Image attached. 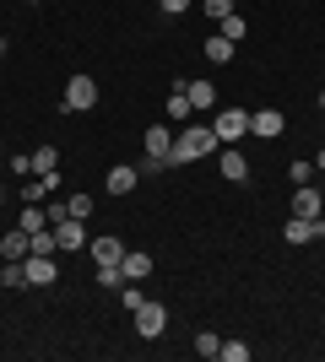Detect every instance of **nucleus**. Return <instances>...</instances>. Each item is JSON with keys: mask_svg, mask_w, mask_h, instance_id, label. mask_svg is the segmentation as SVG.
Listing matches in <instances>:
<instances>
[{"mask_svg": "<svg viewBox=\"0 0 325 362\" xmlns=\"http://www.w3.org/2000/svg\"><path fill=\"white\" fill-rule=\"evenodd\" d=\"M217 130L212 124H179L173 130V151H169V168H185V163H201V157H217Z\"/></svg>", "mask_w": 325, "mask_h": 362, "instance_id": "nucleus-1", "label": "nucleus"}, {"mask_svg": "<svg viewBox=\"0 0 325 362\" xmlns=\"http://www.w3.org/2000/svg\"><path fill=\"white\" fill-rule=\"evenodd\" d=\"M60 108H65V114H87V108H98V81H93V76H71Z\"/></svg>", "mask_w": 325, "mask_h": 362, "instance_id": "nucleus-2", "label": "nucleus"}, {"mask_svg": "<svg viewBox=\"0 0 325 362\" xmlns=\"http://www.w3.org/2000/svg\"><path fill=\"white\" fill-rule=\"evenodd\" d=\"M212 130H217V141H222V146L244 141V136H249V108H222V114L212 119Z\"/></svg>", "mask_w": 325, "mask_h": 362, "instance_id": "nucleus-3", "label": "nucleus"}, {"mask_svg": "<svg viewBox=\"0 0 325 362\" xmlns=\"http://www.w3.org/2000/svg\"><path fill=\"white\" fill-rule=\"evenodd\" d=\"M163 330H169V308L147 298V303H141V308H136V335H141V341H157V335H163Z\"/></svg>", "mask_w": 325, "mask_h": 362, "instance_id": "nucleus-4", "label": "nucleus"}, {"mask_svg": "<svg viewBox=\"0 0 325 362\" xmlns=\"http://www.w3.org/2000/svg\"><path fill=\"white\" fill-rule=\"evenodd\" d=\"M55 227V243H60V255H71V249H87V227H81V216H60Z\"/></svg>", "mask_w": 325, "mask_h": 362, "instance_id": "nucleus-5", "label": "nucleus"}, {"mask_svg": "<svg viewBox=\"0 0 325 362\" xmlns=\"http://www.w3.org/2000/svg\"><path fill=\"white\" fill-rule=\"evenodd\" d=\"M217 173H222L228 184H244V179H249L244 151H239V146H217Z\"/></svg>", "mask_w": 325, "mask_h": 362, "instance_id": "nucleus-6", "label": "nucleus"}, {"mask_svg": "<svg viewBox=\"0 0 325 362\" xmlns=\"http://www.w3.org/2000/svg\"><path fill=\"white\" fill-rule=\"evenodd\" d=\"M60 281V259L55 255H28V287H55Z\"/></svg>", "mask_w": 325, "mask_h": 362, "instance_id": "nucleus-7", "label": "nucleus"}, {"mask_svg": "<svg viewBox=\"0 0 325 362\" xmlns=\"http://www.w3.org/2000/svg\"><path fill=\"white\" fill-rule=\"evenodd\" d=\"M282 238H287V243H314V238H325V222H320V216H287Z\"/></svg>", "mask_w": 325, "mask_h": 362, "instance_id": "nucleus-8", "label": "nucleus"}, {"mask_svg": "<svg viewBox=\"0 0 325 362\" xmlns=\"http://www.w3.org/2000/svg\"><path fill=\"white\" fill-rule=\"evenodd\" d=\"M293 216H325V189L320 184H298L293 189Z\"/></svg>", "mask_w": 325, "mask_h": 362, "instance_id": "nucleus-9", "label": "nucleus"}, {"mask_svg": "<svg viewBox=\"0 0 325 362\" xmlns=\"http://www.w3.org/2000/svg\"><path fill=\"white\" fill-rule=\"evenodd\" d=\"M282 130H287L282 108H261V114H249V136H261V141H277Z\"/></svg>", "mask_w": 325, "mask_h": 362, "instance_id": "nucleus-10", "label": "nucleus"}, {"mask_svg": "<svg viewBox=\"0 0 325 362\" xmlns=\"http://www.w3.org/2000/svg\"><path fill=\"white\" fill-rule=\"evenodd\" d=\"M136 184H141V173H136V168H130V163H114V168H108V173H103V189H108V195H114V200H120V195H130Z\"/></svg>", "mask_w": 325, "mask_h": 362, "instance_id": "nucleus-11", "label": "nucleus"}, {"mask_svg": "<svg viewBox=\"0 0 325 362\" xmlns=\"http://www.w3.org/2000/svg\"><path fill=\"white\" fill-rule=\"evenodd\" d=\"M87 255H93L98 265H120V259H125V243H120V233H103V238H87Z\"/></svg>", "mask_w": 325, "mask_h": 362, "instance_id": "nucleus-12", "label": "nucleus"}, {"mask_svg": "<svg viewBox=\"0 0 325 362\" xmlns=\"http://www.w3.org/2000/svg\"><path fill=\"white\" fill-rule=\"evenodd\" d=\"M28 249H33V233H22V227L0 233V259H28Z\"/></svg>", "mask_w": 325, "mask_h": 362, "instance_id": "nucleus-13", "label": "nucleus"}, {"mask_svg": "<svg viewBox=\"0 0 325 362\" xmlns=\"http://www.w3.org/2000/svg\"><path fill=\"white\" fill-rule=\"evenodd\" d=\"M173 130H179V124H152V130H147V141H141V146H147V157H163V163H169Z\"/></svg>", "mask_w": 325, "mask_h": 362, "instance_id": "nucleus-14", "label": "nucleus"}, {"mask_svg": "<svg viewBox=\"0 0 325 362\" xmlns=\"http://www.w3.org/2000/svg\"><path fill=\"white\" fill-rule=\"evenodd\" d=\"M120 271H125V281H147V276H152V255H147V249H125Z\"/></svg>", "mask_w": 325, "mask_h": 362, "instance_id": "nucleus-15", "label": "nucleus"}, {"mask_svg": "<svg viewBox=\"0 0 325 362\" xmlns=\"http://www.w3.org/2000/svg\"><path fill=\"white\" fill-rule=\"evenodd\" d=\"M185 98H190V108H195V114L217 108V87H212V81H185Z\"/></svg>", "mask_w": 325, "mask_h": 362, "instance_id": "nucleus-16", "label": "nucleus"}, {"mask_svg": "<svg viewBox=\"0 0 325 362\" xmlns=\"http://www.w3.org/2000/svg\"><path fill=\"white\" fill-rule=\"evenodd\" d=\"M55 168H60V151H55V146H38V151H33V173H38V179L60 184V173H55Z\"/></svg>", "mask_w": 325, "mask_h": 362, "instance_id": "nucleus-17", "label": "nucleus"}, {"mask_svg": "<svg viewBox=\"0 0 325 362\" xmlns=\"http://www.w3.org/2000/svg\"><path fill=\"white\" fill-rule=\"evenodd\" d=\"M190 98H185V81H173V92H169V124H190Z\"/></svg>", "mask_w": 325, "mask_h": 362, "instance_id": "nucleus-18", "label": "nucleus"}, {"mask_svg": "<svg viewBox=\"0 0 325 362\" xmlns=\"http://www.w3.org/2000/svg\"><path fill=\"white\" fill-rule=\"evenodd\" d=\"M16 227H22V233H44V227H49V211H44V200H33V206H22Z\"/></svg>", "mask_w": 325, "mask_h": 362, "instance_id": "nucleus-19", "label": "nucleus"}, {"mask_svg": "<svg viewBox=\"0 0 325 362\" xmlns=\"http://www.w3.org/2000/svg\"><path fill=\"white\" fill-rule=\"evenodd\" d=\"M0 287H28V259H6L0 265Z\"/></svg>", "mask_w": 325, "mask_h": 362, "instance_id": "nucleus-20", "label": "nucleus"}, {"mask_svg": "<svg viewBox=\"0 0 325 362\" xmlns=\"http://www.w3.org/2000/svg\"><path fill=\"white\" fill-rule=\"evenodd\" d=\"M206 60H212V65H228L233 60V38H222V33H217V38H206Z\"/></svg>", "mask_w": 325, "mask_h": 362, "instance_id": "nucleus-21", "label": "nucleus"}, {"mask_svg": "<svg viewBox=\"0 0 325 362\" xmlns=\"http://www.w3.org/2000/svg\"><path fill=\"white\" fill-rule=\"evenodd\" d=\"M16 195H22V206H33V200L55 195V184H49V179H28V184H22V189H16Z\"/></svg>", "mask_w": 325, "mask_h": 362, "instance_id": "nucleus-22", "label": "nucleus"}, {"mask_svg": "<svg viewBox=\"0 0 325 362\" xmlns=\"http://www.w3.org/2000/svg\"><path fill=\"white\" fill-rule=\"evenodd\" d=\"M190 346H195V357H206V362H212V357H217V346H222V335L201 330V335H195V341H190Z\"/></svg>", "mask_w": 325, "mask_h": 362, "instance_id": "nucleus-23", "label": "nucleus"}, {"mask_svg": "<svg viewBox=\"0 0 325 362\" xmlns=\"http://www.w3.org/2000/svg\"><path fill=\"white\" fill-rule=\"evenodd\" d=\"M28 255H60V243H55V227L33 233V249H28Z\"/></svg>", "mask_w": 325, "mask_h": 362, "instance_id": "nucleus-24", "label": "nucleus"}, {"mask_svg": "<svg viewBox=\"0 0 325 362\" xmlns=\"http://www.w3.org/2000/svg\"><path fill=\"white\" fill-rule=\"evenodd\" d=\"M287 179H293V189H298V184H314V179H320V168H314V163H293V168H287Z\"/></svg>", "mask_w": 325, "mask_h": 362, "instance_id": "nucleus-25", "label": "nucleus"}, {"mask_svg": "<svg viewBox=\"0 0 325 362\" xmlns=\"http://www.w3.org/2000/svg\"><path fill=\"white\" fill-rule=\"evenodd\" d=\"M217 357H222V362H249V346H244V341H222Z\"/></svg>", "mask_w": 325, "mask_h": 362, "instance_id": "nucleus-26", "label": "nucleus"}, {"mask_svg": "<svg viewBox=\"0 0 325 362\" xmlns=\"http://www.w3.org/2000/svg\"><path fill=\"white\" fill-rule=\"evenodd\" d=\"M65 211H71V216H81V222H87V216H93V195H81V189H76V195L65 200Z\"/></svg>", "mask_w": 325, "mask_h": 362, "instance_id": "nucleus-27", "label": "nucleus"}, {"mask_svg": "<svg viewBox=\"0 0 325 362\" xmlns=\"http://www.w3.org/2000/svg\"><path fill=\"white\" fill-rule=\"evenodd\" d=\"M98 287H108V292L125 287V271H120V265H98Z\"/></svg>", "mask_w": 325, "mask_h": 362, "instance_id": "nucleus-28", "label": "nucleus"}, {"mask_svg": "<svg viewBox=\"0 0 325 362\" xmlns=\"http://www.w3.org/2000/svg\"><path fill=\"white\" fill-rule=\"evenodd\" d=\"M244 33H249V22H244V16H222V38H233V44H239Z\"/></svg>", "mask_w": 325, "mask_h": 362, "instance_id": "nucleus-29", "label": "nucleus"}, {"mask_svg": "<svg viewBox=\"0 0 325 362\" xmlns=\"http://www.w3.org/2000/svg\"><path fill=\"white\" fill-rule=\"evenodd\" d=\"M163 168H169L163 157H141V163H136V173H141V179H163Z\"/></svg>", "mask_w": 325, "mask_h": 362, "instance_id": "nucleus-30", "label": "nucleus"}, {"mask_svg": "<svg viewBox=\"0 0 325 362\" xmlns=\"http://www.w3.org/2000/svg\"><path fill=\"white\" fill-rule=\"evenodd\" d=\"M157 6H163V16H185L195 0H157Z\"/></svg>", "mask_w": 325, "mask_h": 362, "instance_id": "nucleus-31", "label": "nucleus"}, {"mask_svg": "<svg viewBox=\"0 0 325 362\" xmlns=\"http://www.w3.org/2000/svg\"><path fill=\"white\" fill-rule=\"evenodd\" d=\"M206 16H217V22H222V16H233V0H206Z\"/></svg>", "mask_w": 325, "mask_h": 362, "instance_id": "nucleus-32", "label": "nucleus"}, {"mask_svg": "<svg viewBox=\"0 0 325 362\" xmlns=\"http://www.w3.org/2000/svg\"><path fill=\"white\" fill-rule=\"evenodd\" d=\"M6 173H16V179H22V173H33V157H11V163H6Z\"/></svg>", "mask_w": 325, "mask_h": 362, "instance_id": "nucleus-33", "label": "nucleus"}, {"mask_svg": "<svg viewBox=\"0 0 325 362\" xmlns=\"http://www.w3.org/2000/svg\"><path fill=\"white\" fill-rule=\"evenodd\" d=\"M6 200H11V184H6V179H0V206H6Z\"/></svg>", "mask_w": 325, "mask_h": 362, "instance_id": "nucleus-34", "label": "nucleus"}, {"mask_svg": "<svg viewBox=\"0 0 325 362\" xmlns=\"http://www.w3.org/2000/svg\"><path fill=\"white\" fill-rule=\"evenodd\" d=\"M314 168H320V173H325V146H320V151H314Z\"/></svg>", "mask_w": 325, "mask_h": 362, "instance_id": "nucleus-35", "label": "nucleus"}, {"mask_svg": "<svg viewBox=\"0 0 325 362\" xmlns=\"http://www.w3.org/2000/svg\"><path fill=\"white\" fill-rule=\"evenodd\" d=\"M0 54H6V38H0Z\"/></svg>", "mask_w": 325, "mask_h": 362, "instance_id": "nucleus-36", "label": "nucleus"}, {"mask_svg": "<svg viewBox=\"0 0 325 362\" xmlns=\"http://www.w3.org/2000/svg\"><path fill=\"white\" fill-rule=\"evenodd\" d=\"M0 173H6V157H0Z\"/></svg>", "mask_w": 325, "mask_h": 362, "instance_id": "nucleus-37", "label": "nucleus"}, {"mask_svg": "<svg viewBox=\"0 0 325 362\" xmlns=\"http://www.w3.org/2000/svg\"><path fill=\"white\" fill-rule=\"evenodd\" d=\"M320 108H325V92H320Z\"/></svg>", "mask_w": 325, "mask_h": 362, "instance_id": "nucleus-38", "label": "nucleus"}, {"mask_svg": "<svg viewBox=\"0 0 325 362\" xmlns=\"http://www.w3.org/2000/svg\"><path fill=\"white\" fill-rule=\"evenodd\" d=\"M320 189H325V173H320Z\"/></svg>", "mask_w": 325, "mask_h": 362, "instance_id": "nucleus-39", "label": "nucleus"}, {"mask_svg": "<svg viewBox=\"0 0 325 362\" xmlns=\"http://www.w3.org/2000/svg\"><path fill=\"white\" fill-rule=\"evenodd\" d=\"M320 222H325V216H320Z\"/></svg>", "mask_w": 325, "mask_h": 362, "instance_id": "nucleus-40", "label": "nucleus"}]
</instances>
